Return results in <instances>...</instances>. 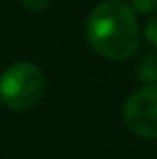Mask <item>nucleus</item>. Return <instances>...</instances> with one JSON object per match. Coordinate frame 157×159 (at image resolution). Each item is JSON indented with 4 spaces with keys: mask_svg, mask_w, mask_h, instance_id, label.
I'll return each instance as SVG.
<instances>
[{
    "mask_svg": "<svg viewBox=\"0 0 157 159\" xmlns=\"http://www.w3.org/2000/svg\"><path fill=\"white\" fill-rule=\"evenodd\" d=\"M135 73H137L141 83H145V85H157V52L143 54L137 62Z\"/></svg>",
    "mask_w": 157,
    "mask_h": 159,
    "instance_id": "obj_4",
    "label": "nucleus"
},
{
    "mask_svg": "<svg viewBox=\"0 0 157 159\" xmlns=\"http://www.w3.org/2000/svg\"><path fill=\"white\" fill-rule=\"evenodd\" d=\"M131 10L139 14H153L157 12V0H131Z\"/></svg>",
    "mask_w": 157,
    "mask_h": 159,
    "instance_id": "obj_5",
    "label": "nucleus"
},
{
    "mask_svg": "<svg viewBox=\"0 0 157 159\" xmlns=\"http://www.w3.org/2000/svg\"><path fill=\"white\" fill-rule=\"evenodd\" d=\"M145 40L157 48V14H153L145 24Z\"/></svg>",
    "mask_w": 157,
    "mask_h": 159,
    "instance_id": "obj_6",
    "label": "nucleus"
},
{
    "mask_svg": "<svg viewBox=\"0 0 157 159\" xmlns=\"http://www.w3.org/2000/svg\"><path fill=\"white\" fill-rule=\"evenodd\" d=\"M125 125L143 139H157V85L135 91L123 107Z\"/></svg>",
    "mask_w": 157,
    "mask_h": 159,
    "instance_id": "obj_3",
    "label": "nucleus"
},
{
    "mask_svg": "<svg viewBox=\"0 0 157 159\" xmlns=\"http://www.w3.org/2000/svg\"><path fill=\"white\" fill-rule=\"evenodd\" d=\"M93 51L109 61H127L139 48V22L131 6L121 0H103L85 24Z\"/></svg>",
    "mask_w": 157,
    "mask_h": 159,
    "instance_id": "obj_1",
    "label": "nucleus"
},
{
    "mask_svg": "<svg viewBox=\"0 0 157 159\" xmlns=\"http://www.w3.org/2000/svg\"><path fill=\"white\" fill-rule=\"evenodd\" d=\"M47 91V77L32 62H14L0 75V101L12 111L36 107Z\"/></svg>",
    "mask_w": 157,
    "mask_h": 159,
    "instance_id": "obj_2",
    "label": "nucleus"
},
{
    "mask_svg": "<svg viewBox=\"0 0 157 159\" xmlns=\"http://www.w3.org/2000/svg\"><path fill=\"white\" fill-rule=\"evenodd\" d=\"M20 4H22L26 10L40 12V10H44V8L51 4V0H20Z\"/></svg>",
    "mask_w": 157,
    "mask_h": 159,
    "instance_id": "obj_7",
    "label": "nucleus"
}]
</instances>
